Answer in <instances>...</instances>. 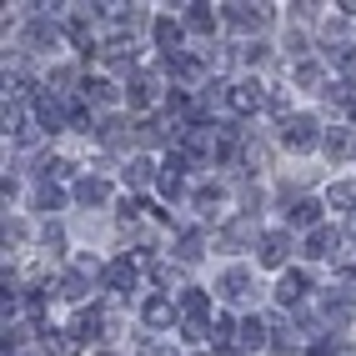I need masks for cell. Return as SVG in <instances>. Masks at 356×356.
I'll return each instance as SVG.
<instances>
[{
    "instance_id": "29",
    "label": "cell",
    "mask_w": 356,
    "mask_h": 356,
    "mask_svg": "<svg viewBox=\"0 0 356 356\" xmlns=\"http://www.w3.org/2000/svg\"><path fill=\"white\" fill-rule=\"evenodd\" d=\"M331 60H337V70H341L346 81H356V51H351V45H337V51H331Z\"/></svg>"
},
{
    "instance_id": "39",
    "label": "cell",
    "mask_w": 356,
    "mask_h": 356,
    "mask_svg": "<svg viewBox=\"0 0 356 356\" xmlns=\"http://www.w3.org/2000/svg\"><path fill=\"white\" fill-rule=\"evenodd\" d=\"M346 111H351V121H356V96H351V106H346Z\"/></svg>"
},
{
    "instance_id": "37",
    "label": "cell",
    "mask_w": 356,
    "mask_h": 356,
    "mask_svg": "<svg viewBox=\"0 0 356 356\" xmlns=\"http://www.w3.org/2000/svg\"><path fill=\"white\" fill-rule=\"evenodd\" d=\"M306 356H337V351H331V341H316V346L306 351Z\"/></svg>"
},
{
    "instance_id": "17",
    "label": "cell",
    "mask_w": 356,
    "mask_h": 356,
    "mask_svg": "<svg viewBox=\"0 0 356 356\" xmlns=\"http://www.w3.org/2000/svg\"><path fill=\"white\" fill-rule=\"evenodd\" d=\"M165 65H171V76L176 81H201V70H206V60H196V56H165Z\"/></svg>"
},
{
    "instance_id": "22",
    "label": "cell",
    "mask_w": 356,
    "mask_h": 356,
    "mask_svg": "<svg viewBox=\"0 0 356 356\" xmlns=\"http://www.w3.org/2000/svg\"><path fill=\"white\" fill-rule=\"evenodd\" d=\"M266 331H271V326H266V321H256V316H251V321H241V346H246V351H261V346L271 341Z\"/></svg>"
},
{
    "instance_id": "27",
    "label": "cell",
    "mask_w": 356,
    "mask_h": 356,
    "mask_svg": "<svg viewBox=\"0 0 356 356\" xmlns=\"http://www.w3.org/2000/svg\"><path fill=\"white\" fill-rule=\"evenodd\" d=\"M181 312L191 316V321H201V316L211 312V296H206V291H186V296H181Z\"/></svg>"
},
{
    "instance_id": "31",
    "label": "cell",
    "mask_w": 356,
    "mask_h": 356,
    "mask_svg": "<svg viewBox=\"0 0 356 356\" xmlns=\"http://www.w3.org/2000/svg\"><path fill=\"white\" fill-rule=\"evenodd\" d=\"M86 96H90V101H96V106H106V101H115V86L96 76V81H86Z\"/></svg>"
},
{
    "instance_id": "35",
    "label": "cell",
    "mask_w": 356,
    "mask_h": 356,
    "mask_svg": "<svg viewBox=\"0 0 356 356\" xmlns=\"http://www.w3.org/2000/svg\"><path fill=\"white\" fill-rule=\"evenodd\" d=\"M136 356H176V351H171V346H165V341H146V346H140Z\"/></svg>"
},
{
    "instance_id": "30",
    "label": "cell",
    "mask_w": 356,
    "mask_h": 356,
    "mask_svg": "<svg viewBox=\"0 0 356 356\" xmlns=\"http://www.w3.org/2000/svg\"><path fill=\"white\" fill-rule=\"evenodd\" d=\"M151 171H156V165H151V161H140V156H136V161L126 165V186H146V181H151Z\"/></svg>"
},
{
    "instance_id": "20",
    "label": "cell",
    "mask_w": 356,
    "mask_h": 356,
    "mask_svg": "<svg viewBox=\"0 0 356 356\" xmlns=\"http://www.w3.org/2000/svg\"><path fill=\"white\" fill-rule=\"evenodd\" d=\"M326 156H331V161L356 156V136H351V131H331V136H326Z\"/></svg>"
},
{
    "instance_id": "19",
    "label": "cell",
    "mask_w": 356,
    "mask_h": 356,
    "mask_svg": "<svg viewBox=\"0 0 356 356\" xmlns=\"http://www.w3.org/2000/svg\"><path fill=\"white\" fill-rule=\"evenodd\" d=\"M106 286L111 291H131L136 286V266H131V261H111V266H106Z\"/></svg>"
},
{
    "instance_id": "15",
    "label": "cell",
    "mask_w": 356,
    "mask_h": 356,
    "mask_svg": "<svg viewBox=\"0 0 356 356\" xmlns=\"http://www.w3.org/2000/svg\"><path fill=\"white\" fill-rule=\"evenodd\" d=\"M316 216H321V206H316L312 196H296V201H286V221H296V226H312V231H316Z\"/></svg>"
},
{
    "instance_id": "24",
    "label": "cell",
    "mask_w": 356,
    "mask_h": 356,
    "mask_svg": "<svg viewBox=\"0 0 356 356\" xmlns=\"http://www.w3.org/2000/svg\"><path fill=\"white\" fill-rule=\"evenodd\" d=\"M40 351H45V356H76V337H60V331H45V337H40Z\"/></svg>"
},
{
    "instance_id": "34",
    "label": "cell",
    "mask_w": 356,
    "mask_h": 356,
    "mask_svg": "<svg viewBox=\"0 0 356 356\" xmlns=\"http://www.w3.org/2000/svg\"><path fill=\"white\" fill-rule=\"evenodd\" d=\"M231 331H241V326H231V321L221 316V321H216V331H211V341H216V346H226V341H231Z\"/></svg>"
},
{
    "instance_id": "7",
    "label": "cell",
    "mask_w": 356,
    "mask_h": 356,
    "mask_svg": "<svg viewBox=\"0 0 356 356\" xmlns=\"http://www.w3.org/2000/svg\"><path fill=\"white\" fill-rule=\"evenodd\" d=\"M226 10V20H231V26L236 31H261V26H266V6H221Z\"/></svg>"
},
{
    "instance_id": "4",
    "label": "cell",
    "mask_w": 356,
    "mask_h": 356,
    "mask_svg": "<svg viewBox=\"0 0 356 356\" xmlns=\"http://www.w3.org/2000/svg\"><path fill=\"white\" fill-rule=\"evenodd\" d=\"M35 121H40L45 131H65V126H70V106H65L60 96H40V101H35Z\"/></svg>"
},
{
    "instance_id": "1",
    "label": "cell",
    "mask_w": 356,
    "mask_h": 356,
    "mask_svg": "<svg viewBox=\"0 0 356 356\" xmlns=\"http://www.w3.org/2000/svg\"><path fill=\"white\" fill-rule=\"evenodd\" d=\"M271 96L261 90L256 81H236V86H226V111L231 115H251V111H261Z\"/></svg>"
},
{
    "instance_id": "12",
    "label": "cell",
    "mask_w": 356,
    "mask_h": 356,
    "mask_svg": "<svg viewBox=\"0 0 356 356\" xmlns=\"http://www.w3.org/2000/svg\"><path fill=\"white\" fill-rule=\"evenodd\" d=\"M251 236H256V221H251V216H236V221H226V231H221V246L236 251V246H246Z\"/></svg>"
},
{
    "instance_id": "28",
    "label": "cell",
    "mask_w": 356,
    "mask_h": 356,
    "mask_svg": "<svg viewBox=\"0 0 356 356\" xmlns=\"http://www.w3.org/2000/svg\"><path fill=\"white\" fill-rule=\"evenodd\" d=\"M331 206H337V211H356V181H337V186H331Z\"/></svg>"
},
{
    "instance_id": "5",
    "label": "cell",
    "mask_w": 356,
    "mask_h": 356,
    "mask_svg": "<svg viewBox=\"0 0 356 356\" xmlns=\"http://www.w3.org/2000/svg\"><path fill=\"white\" fill-rule=\"evenodd\" d=\"M90 276H96V261H76V271L60 281V296L65 301H86L90 296Z\"/></svg>"
},
{
    "instance_id": "38",
    "label": "cell",
    "mask_w": 356,
    "mask_h": 356,
    "mask_svg": "<svg viewBox=\"0 0 356 356\" xmlns=\"http://www.w3.org/2000/svg\"><path fill=\"white\" fill-rule=\"evenodd\" d=\"M346 236H351V241H356V216H351V226H346Z\"/></svg>"
},
{
    "instance_id": "14",
    "label": "cell",
    "mask_w": 356,
    "mask_h": 356,
    "mask_svg": "<svg viewBox=\"0 0 356 356\" xmlns=\"http://www.w3.org/2000/svg\"><path fill=\"white\" fill-rule=\"evenodd\" d=\"M106 196H111V186H106L101 176L76 181V201H81V206H106Z\"/></svg>"
},
{
    "instance_id": "2",
    "label": "cell",
    "mask_w": 356,
    "mask_h": 356,
    "mask_svg": "<svg viewBox=\"0 0 356 356\" xmlns=\"http://www.w3.org/2000/svg\"><path fill=\"white\" fill-rule=\"evenodd\" d=\"M281 140H286L291 151H312L316 146V121L312 115H291V121L281 126Z\"/></svg>"
},
{
    "instance_id": "40",
    "label": "cell",
    "mask_w": 356,
    "mask_h": 356,
    "mask_svg": "<svg viewBox=\"0 0 356 356\" xmlns=\"http://www.w3.org/2000/svg\"><path fill=\"white\" fill-rule=\"evenodd\" d=\"M226 356H241V351H226Z\"/></svg>"
},
{
    "instance_id": "11",
    "label": "cell",
    "mask_w": 356,
    "mask_h": 356,
    "mask_svg": "<svg viewBox=\"0 0 356 356\" xmlns=\"http://www.w3.org/2000/svg\"><path fill=\"white\" fill-rule=\"evenodd\" d=\"M337 231H326V226H316L312 236H306V256H312V261H326V256H337Z\"/></svg>"
},
{
    "instance_id": "6",
    "label": "cell",
    "mask_w": 356,
    "mask_h": 356,
    "mask_svg": "<svg viewBox=\"0 0 356 356\" xmlns=\"http://www.w3.org/2000/svg\"><path fill=\"white\" fill-rule=\"evenodd\" d=\"M291 256V236L286 231H266L261 236V266H286Z\"/></svg>"
},
{
    "instance_id": "9",
    "label": "cell",
    "mask_w": 356,
    "mask_h": 356,
    "mask_svg": "<svg viewBox=\"0 0 356 356\" xmlns=\"http://www.w3.org/2000/svg\"><path fill=\"white\" fill-rule=\"evenodd\" d=\"M156 90H161V81H156V76H146V70H136L131 86H126V96H131V106H136V111H146V106L156 101Z\"/></svg>"
},
{
    "instance_id": "16",
    "label": "cell",
    "mask_w": 356,
    "mask_h": 356,
    "mask_svg": "<svg viewBox=\"0 0 356 356\" xmlns=\"http://www.w3.org/2000/svg\"><path fill=\"white\" fill-rule=\"evenodd\" d=\"M151 31H156V45H161L165 56H181V51H176V45H181V26H176L171 15H161V20H156Z\"/></svg>"
},
{
    "instance_id": "3",
    "label": "cell",
    "mask_w": 356,
    "mask_h": 356,
    "mask_svg": "<svg viewBox=\"0 0 356 356\" xmlns=\"http://www.w3.org/2000/svg\"><path fill=\"white\" fill-rule=\"evenodd\" d=\"M211 151H216V140H211L206 126H186L181 131V156L186 161H211Z\"/></svg>"
},
{
    "instance_id": "23",
    "label": "cell",
    "mask_w": 356,
    "mask_h": 356,
    "mask_svg": "<svg viewBox=\"0 0 356 356\" xmlns=\"http://www.w3.org/2000/svg\"><path fill=\"white\" fill-rule=\"evenodd\" d=\"M56 40H60V31H56V26H45V20H35V26L26 31V45H31V51H45V45L56 51Z\"/></svg>"
},
{
    "instance_id": "32",
    "label": "cell",
    "mask_w": 356,
    "mask_h": 356,
    "mask_svg": "<svg viewBox=\"0 0 356 356\" xmlns=\"http://www.w3.org/2000/svg\"><path fill=\"white\" fill-rule=\"evenodd\" d=\"M35 206H40V211H60V191H56V186H40V191H35Z\"/></svg>"
},
{
    "instance_id": "36",
    "label": "cell",
    "mask_w": 356,
    "mask_h": 356,
    "mask_svg": "<svg viewBox=\"0 0 356 356\" xmlns=\"http://www.w3.org/2000/svg\"><path fill=\"white\" fill-rule=\"evenodd\" d=\"M241 60L256 65V60H266V45H241Z\"/></svg>"
},
{
    "instance_id": "21",
    "label": "cell",
    "mask_w": 356,
    "mask_h": 356,
    "mask_svg": "<svg viewBox=\"0 0 356 356\" xmlns=\"http://www.w3.org/2000/svg\"><path fill=\"white\" fill-rule=\"evenodd\" d=\"M101 326H106V316H101V312H81L70 331H76V341H96V337H101Z\"/></svg>"
},
{
    "instance_id": "33",
    "label": "cell",
    "mask_w": 356,
    "mask_h": 356,
    "mask_svg": "<svg viewBox=\"0 0 356 356\" xmlns=\"http://www.w3.org/2000/svg\"><path fill=\"white\" fill-rule=\"evenodd\" d=\"M296 86H306V90L321 86V65H296Z\"/></svg>"
},
{
    "instance_id": "25",
    "label": "cell",
    "mask_w": 356,
    "mask_h": 356,
    "mask_svg": "<svg viewBox=\"0 0 356 356\" xmlns=\"http://www.w3.org/2000/svg\"><path fill=\"white\" fill-rule=\"evenodd\" d=\"M186 31H196V35H211V31H216V15H211V6H191V15H186Z\"/></svg>"
},
{
    "instance_id": "26",
    "label": "cell",
    "mask_w": 356,
    "mask_h": 356,
    "mask_svg": "<svg viewBox=\"0 0 356 356\" xmlns=\"http://www.w3.org/2000/svg\"><path fill=\"white\" fill-rule=\"evenodd\" d=\"M176 251H181V261H201V251H206V236H201V231H181Z\"/></svg>"
},
{
    "instance_id": "18",
    "label": "cell",
    "mask_w": 356,
    "mask_h": 356,
    "mask_svg": "<svg viewBox=\"0 0 356 356\" xmlns=\"http://www.w3.org/2000/svg\"><path fill=\"white\" fill-rule=\"evenodd\" d=\"M301 296H306V276L301 271H286V276H281V286H276V301L281 306H296Z\"/></svg>"
},
{
    "instance_id": "13",
    "label": "cell",
    "mask_w": 356,
    "mask_h": 356,
    "mask_svg": "<svg viewBox=\"0 0 356 356\" xmlns=\"http://www.w3.org/2000/svg\"><path fill=\"white\" fill-rule=\"evenodd\" d=\"M140 321H146V326H171L176 321V306L165 301V296H151L146 306H140Z\"/></svg>"
},
{
    "instance_id": "8",
    "label": "cell",
    "mask_w": 356,
    "mask_h": 356,
    "mask_svg": "<svg viewBox=\"0 0 356 356\" xmlns=\"http://www.w3.org/2000/svg\"><path fill=\"white\" fill-rule=\"evenodd\" d=\"M181 181H186V156H165V165H161V176H156V186H161V196H181Z\"/></svg>"
},
{
    "instance_id": "10",
    "label": "cell",
    "mask_w": 356,
    "mask_h": 356,
    "mask_svg": "<svg viewBox=\"0 0 356 356\" xmlns=\"http://www.w3.org/2000/svg\"><path fill=\"white\" fill-rule=\"evenodd\" d=\"M256 286H251V271H241V266H231L226 276H221V296L226 301H246Z\"/></svg>"
}]
</instances>
